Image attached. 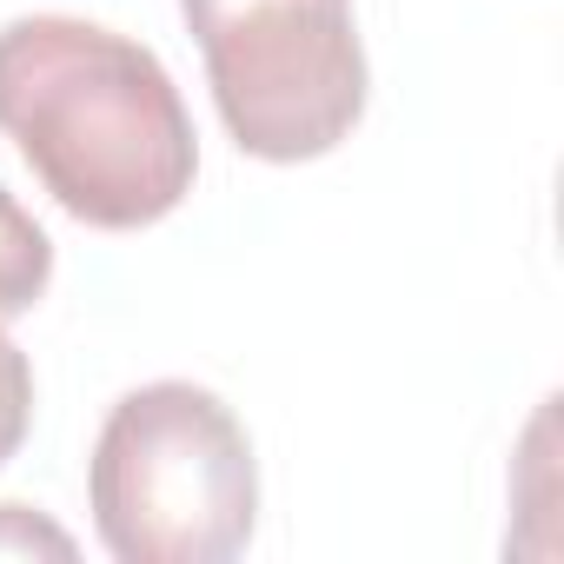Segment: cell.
I'll use <instances>...</instances> for the list:
<instances>
[{
	"mask_svg": "<svg viewBox=\"0 0 564 564\" xmlns=\"http://www.w3.org/2000/svg\"><path fill=\"white\" fill-rule=\"evenodd\" d=\"M0 557H74V538L28 505H0Z\"/></svg>",
	"mask_w": 564,
	"mask_h": 564,
	"instance_id": "obj_6",
	"label": "cell"
},
{
	"mask_svg": "<svg viewBox=\"0 0 564 564\" xmlns=\"http://www.w3.org/2000/svg\"><path fill=\"white\" fill-rule=\"evenodd\" d=\"M54 279V239L41 232V219L0 186V319H21L41 306Z\"/></svg>",
	"mask_w": 564,
	"mask_h": 564,
	"instance_id": "obj_4",
	"label": "cell"
},
{
	"mask_svg": "<svg viewBox=\"0 0 564 564\" xmlns=\"http://www.w3.org/2000/svg\"><path fill=\"white\" fill-rule=\"evenodd\" d=\"M0 133L61 213L100 232L166 219L199 173V140L160 54L67 14L0 28Z\"/></svg>",
	"mask_w": 564,
	"mask_h": 564,
	"instance_id": "obj_1",
	"label": "cell"
},
{
	"mask_svg": "<svg viewBox=\"0 0 564 564\" xmlns=\"http://www.w3.org/2000/svg\"><path fill=\"white\" fill-rule=\"evenodd\" d=\"M94 531L120 564H226L259 524V465L232 405L193 379L127 392L87 465Z\"/></svg>",
	"mask_w": 564,
	"mask_h": 564,
	"instance_id": "obj_2",
	"label": "cell"
},
{
	"mask_svg": "<svg viewBox=\"0 0 564 564\" xmlns=\"http://www.w3.org/2000/svg\"><path fill=\"white\" fill-rule=\"evenodd\" d=\"M180 14L239 153L300 166L359 127L366 47L352 0H180Z\"/></svg>",
	"mask_w": 564,
	"mask_h": 564,
	"instance_id": "obj_3",
	"label": "cell"
},
{
	"mask_svg": "<svg viewBox=\"0 0 564 564\" xmlns=\"http://www.w3.org/2000/svg\"><path fill=\"white\" fill-rule=\"evenodd\" d=\"M28 425H34V366L0 333V465L28 445Z\"/></svg>",
	"mask_w": 564,
	"mask_h": 564,
	"instance_id": "obj_5",
	"label": "cell"
}]
</instances>
